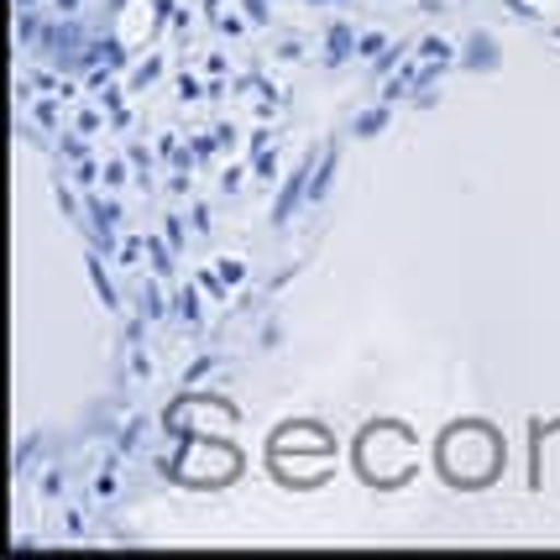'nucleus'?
Segmentation results:
<instances>
[{
    "label": "nucleus",
    "instance_id": "1",
    "mask_svg": "<svg viewBox=\"0 0 560 560\" xmlns=\"http://www.w3.org/2000/svg\"><path fill=\"white\" fill-rule=\"evenodd\" d=\"M63 5H73V0H63Z\"/></svg>",
    "mask_w": 560,
    "mask_h": 560
}]
</instances>
